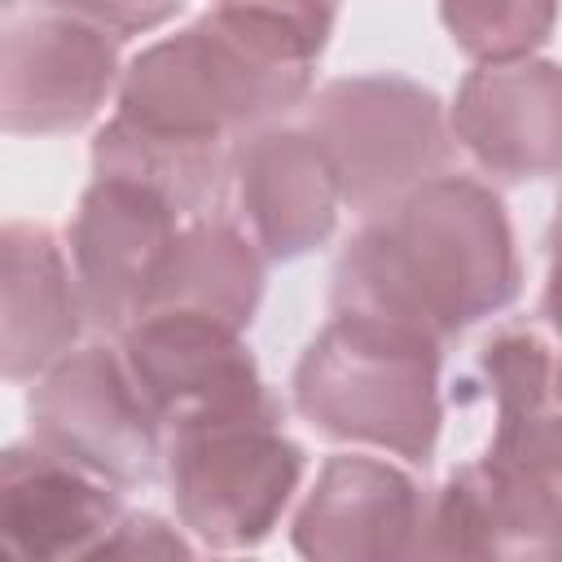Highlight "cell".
I'll use <instances>...</instances> for the list:
<instances>
[{"mask_svg": "<svg viewBox=\"0 0 562 562\" xmlns=\"http://www.w3.org/2000/svg\"><path fill=\"white\" fill-rule=\"evenodd\" d=\"M518 290L522 263L501 198L470 176H439L347 241L329 303L443 347L505 312Z\"/></svg>", "mask_w": 562, "mask_h": 562, "instance_id": "6da1fadb", "label": "cell"}, {"mask_svg": "<svg viewBox=\"0 0 562 562\" xmlns=\"http://www.w3.org/2000/svg\"><path fill=\"white\" fill-rule=\"evenodd\" d=\"M307 88L312 61L215 4L127 61L114 114L193 140H241L294 110Z\"/></svg>", "mask_w": 562, "mask_h": 562, "instance_id": "7a4b0ae2", "label": "cell"}, {"mask_svg": "<svg viewBox=\"0 0 562 562\" xmlns=\"http://www.w3.org/2000/svg\"><path fill=\"white\" fill-rule=\"evenodd\" d=\"M294 408L329 439L426 465L443 426L439 342L334 312L294 369Z\"/></svg>", "mask_w": 562, "mask_h": 562, "instance_id": "3957f363", "label": "cell"}, {"mask_svg": "<svg viewBox=\"0 0 562 562\" xmlns=\"http://www.w3.org/2000/svg\"><path fill=\"white\" fill-rule=\"evenodd\" d=\"M479 382L496 408V430L470 474L496 518L501 553H549L562 531L558 360L536 334L514 329L483 347Z\"/></svg>", "mask_w": 562, "mask_h": 562, "instance_id": "277c9868", "label": "cell"}, {"mask_svg": "<svg viewBox=\"0 0 562 562\" xmlns=\"http://www.w3.org/2000/svg\"><path fill=\"white\" fill-rule=\"evenodd\" d=\"M303 465L277 408L180 426L167 448L176 518L206 549H255L281 522Z\"/></svg>", "mask_w": 562, "mask_h": 562, "instance_id": "5b68a950", "label": "cell"}, {"mask_svg": "<svg viewBox=\"0 0 562 562\" xmlns=\"http://www.w3.org/2000/svg\"><path fill=\"white\" fill-rule=\"evenodd\" d=\"M307 127L325 145L342 202L364 220L400 206L422 184L448 176L452 140L430 88L400 75H351L325 83L307 105Z\"/></svg>", "mask_w": 562, "mask_h": 562, "instance_id": "8992f818", "label": "cell"}, {"mask_svg": "<svg viewBox=\"0 0 562 562\" xmlns=\"http://www.w3.org/2000/svg\"><path fill=\"white\" fill-rule=\"evenodd\" d=\"M31 443L110 487H140L162 465V422L110 347H79L26 395Z\"/></svg>", "mask_w": 562, "mask_h": 562, "instance_id": "52a82bcc", "label": "cell"}, {"mask_svg": "<svg viewBox=\"0 0 562 562\" xmlns=\"http://www.w3.org/2000/svg\"><path fill=\"white\" fill-rule=\"evenodd\" d=\"M119 356L162 430L277 408L241 329L211 316L176 307L145 312L119 334Z\"/></svg>", "mask_w": 562, "mask_h": 562, "instance_id": "ba28073f", "label": "cell"}, {"mask_svg": "<svg viewBox=\"0 0 562 562\" xmlns=\"http://www.w3.org/2000/svg\"><path fill=\"white\" fill-rule=\"evenodd\" d=\"M180 211L127 180H92L70 220V263L88 325L123 334L154 299L180 237Z\"/></svg>", "mask_w": 562, "mask_h": 562, "instance_id": "9c48e42d", "label": "cell"}, {"mask_svg": "<svg viewBox=\"0 0 562 562\" xmlns=\"http://www.w3.org/2000/svg\"><path fill=\"white\" fill-rule=\"evenodd\" d=\"M119 40L66 13H31L4 31L0 123L13 136L79 132L119 88Z\"/></svg>", "mask_w": 562, "mask_h": 562, "instance_id": "30bf717a", "label": "cell"}, {"mask_svg": "<svg viewBox=\"0 0 562 562\" xmlns=\"http://www.w3.org/2000/svg\"><path fill=\"white\" fill-rule=\"evenodd\" d=\"M233 206L263 259L290 263L329 241L342 206L338 171L312 127H259L233 145Z\"/></svg>", "mask_w": 562, "mask_h": 562, "instance_id": "8fae6325", "label": "cell"}, {"mask_svg": "<svg viewBox=\"0 0 562 562\" xmlns=\"http://www.w3.org/2000/svg\"><path fill=\"white\" fill-rule=\"evenodd\" d=\"M448 127L461 149L505 184L562 176V66L522 57L470 70Z\"/></svg>", "mask_w": 562, "mask_h": 562, "instance_id": "7c38bea8", "label": "cell"}, {"mask_svg": "<svg viewBox=\"0 0 562 562\" xmlns=\"http://www.w3.org/2000/svg\"><path fill=\"white\" fill-rule=\"evenodd\" d=\"M422 501L426 496L400 465L338 452L321 465L290 536L312 562L413 558Z\"/></svg>", "mask_w": 562, "mask_h": 562, "instance_id": "4fadbf2b", "label": "cell"}, {"mask_svg": "<svg viewBox=\"0 0 562 562\" xmlns=\"http://www.w3.org/2000/svg\"><path fill=\"white\" fill-rule=\"evenodd\" d=\"M119 518L123 509L110 483L40 443H13L0 457V531L18 558H92Z\"/></svg>", "mask_w": 562, "mask_h": 562, "instance_id": "5bb4252c", "label": "cell"}, {"mask_svg": "<svg viewBox=\"0 0 562 562\" xmlns=\"http://www.w3.org/2000/svg\"><path fill=\"white\" fill-rule=\"evenodd\" d=\"M0 259H4V281H0L4 378L26 382L75 351V338L88 325V312H83L75 272L44 224H4Z\"/></svg>", "mask_w": 562, "mask_h": 562, "instance_id": "9a60e30c", "label": "cell"}, {"mask_svg": "<svg viewBox=\"0 0 562 562\" xmlns=\"http://www.w3.org/2000/svg\"><path fill=\"white\" fill-rule=\"evenodd\" d=\"M228 167H233L228 140H193L162 127H145L123 114H114L92 136V176L140 184L162 202H171L180 215L211 211L228 184Z\"/></svg>", "mask_w": 562, "mask_h": 562, "instance_id": "2e32d148", "label": "cell"}, {"mask_svg": "<svg viewBox=\"0 0 562 562\" xmlns=\"http://www.w3.org/2000/svg\"><path fill=\"white\" fill-rule=\"evenodd\" d=\"M259 299H263L259 246L233 224L193 220L189 228H180L167 255L158 299L149 312L176 307V312L211 316L228 329H246L259 312Z\"/></svg>", "mask_w": 562, "mask_h": 562, "instance_id": "e0dca14e", "label": "cell"}, {"mask_svg": "<svg viewBox=\"0 0 562 562\" xmlns=\"http://www.w3.org/2000/svg\"><path fill=\"white\" fill-rule=\"evenodd\" d=\"M452 44L479 66L522 61L549 44L558 0H439Z\"/></svg>", "mask_w": 562, "mask_h": 562, "instance_id": "ac0fdd59", "label": "cell"}, {"mask_svg": "<svg viewBox=\"0 0 562 562\" xmlns=\"http://www.w3.org/2000/svg\"><path fill=\"white\" fill-rule=\"evenodd\" d=\"M492 553H501L496 518L470 465H461L435 496L422 501L413 558H492Z\"/></svg>", "mask_w": 562, "mask_h": 562, "instance_id": "d6986e66", "label": "cell"}, {"mask_svg": "<svg viewBox=\"0 0 562 562\" xmlns=\"http://www.w3.org/2000/svg\"><path fill=\"white\" fill-rule=\"evenodd\" d=\"M220 9L272 35L277 44H285L312 66L325 53L338 22V0H220Z\"/></svg>", "mask_w": 562, "mask_h": 562, "instance_id": "ffe728a7", "label": "cell"}, {"mask_svg": "<svg viewBox=\"0 0 562 562\" xmlns=\"http://www.w3.org/2000/svg\"><path fill=\"white\" fill-rule=\"evenodd\" d=\"M53 13H66L75 22H88L114 40L145 35L180 13V0H44Z\"/></svg>", "mask_w": 562, "mask_h": 562, "instance_id": "44dd1931", "label": "cell"}, {"mask_svg": "<svg viewBox=\"0 0 562 562\" xmlns=\"http://www.w3.org/2000/svg\"><path fill=\"white\" fill-rule=\"evenodd\" d=\"M92 558H189V544L154 514H123Z\"/></svg>", "mask_w": 562, "mask_h": 562, "instance_id": "7402d4cb", "label": "cell"}, {"mask_svg": "<svg viewBox=\"0 0 562 562\" xmlns=\"http://www.w3.org/2000/svg\"><path fill=\"white\" fill-rule=\"evenodd\" d=\"M544 316L562 342V198L549 224V281H544ZM558 400H562V356H558Z\"/></svg>", "mask_w": 562, "mask_h": 562, "instance_id": "603a6c76", "label": "cell"}, {"mask_svg": "<svg viewBox=\"0 0 562 562\" xmlns=\"http://www.w3.org/2000/svg\"><path fill=\"white\" fill-rule=\"evenodd\" d=\"M549 553H553V558H562V531L553 536V544H549Z\"/></svg>", "mask_w": 562, "mask_h": 562, "instance_id": "cb8c5ba5", "label": "cell"}]
</instances>
